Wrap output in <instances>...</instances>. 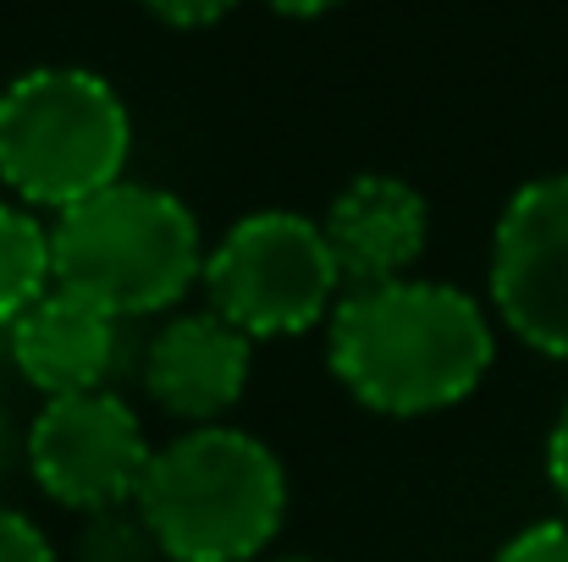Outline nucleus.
Returning a JSON list of instances; mask_svg holds the SVG:
<instances>
[{"label": "nucleus", "instance_id": "1", "mask_svg": "<svg viewBox=\"0 0 568 562\" xmlns=\"http://www.w3.org/2000/svg\"><path fill=\"white\" fill-rule=\"evenodd\" d=\"M326 359L354 402L419 419L464 402L497 359L486 309L447 282L343 293L326 320Z\"/></svg>", "mask_w": 568, "mask_h": 562}, {"label": "nucleus", "instance_id": "2", "mask_svg": "<svg viewBox=\"0 0 568 562\" xmlns=\"http://www.w3.org/2000/svg\"><path fill=\"white\" fill-rule=\"evenodd\" d=\"M133 502L166 562H254L287 519V469L260 436L199 425L155 447Z\"/></svg>", "mask_w": 568, "mask_h": 562}, {"label": "nucleus", "instance_id": "3", "mask_svg": "<svg viewBox=\"0 0 568 562\" xmlns=\"http://www.w3.org/2000/svg\"><path fill=\"white\" fill-rule=\"evenodd\" d=\"M204 237L193 210L150 183H122L50 221L55 287L83 293L116 320L166 315L204 282Z\"/></svg>", "mask_w": 568, "mask_h": 562}, {"label": "nucleus", "instance_id": "4", "mask_svg": "<svg viewBox=\"0 0 568 562\" xmlns=\"http://www.w3.org/2000/svg\"><path fill=\"white\" fill-rule=\"evenodd\" d=\"M128 100L89 67H33L0 89V183L28 210H72L128 177Z\"/></svg>", "mask_w": 568, "mask_h": 562}, {"label": "nucleus", "instance_id": "5", "mask_svg": "<svg viewBox=\"0 0 568 562\" xmlns=\"http://www.w3.org/2000/svg\"><path fill=\"white\" fill-rule=\"evenodd\" d=\"M204 293L243 337H298L332 320L343 276L321 221L298 210H254L204 254Z\"/></svg>", "mask_w": 568, "mask_h": 562}, {"label": "nucleus", "instance_id": "6", "mask_svg": "<svg viewBox=\"0 0 568 562\" xmlns=\"http://www.w3.org/2000/svg\"><path fill=\"white\" fill-rule=\"evenodd\" d=\"M155 447L116 391L44 397L28 425V469L39 491L72 513H111L139 497Z\"/></svg>", "mask_w": 568, "mask_h": 562}, {"label": "nucleus", "instance_id": "7", "mask_svg": "<svg viewBox=\"0 0 568 562\" xmlns=\"http://www.w3.org/2000/svg\"><path fill=\"white\" fill-rule=\"evenodd\" d=\"M491 304L547 359H568V172L525 183L491 237Z\"/></svg>", "mask_w": 568, "mask_h": 562}, {"label": "nucleus", "instance_id": "8", "mask_svg": "<svg viewBox=\"0 0 568 562\" xmlns=\"http://www.w3.org/2000/svg\"><path fill=\"white\" fill-rule=\"evenodd\" d=\"M321 232L337 259L343 293H365V287L408 282V270L419 265L425 237H430V210H425L419 187L371 172L332 198V210L321 215Z\"/></svg>", "mask_w": 568, "mask_h": 562}, {"label": "nucleus", "instance_id": "9", "mask_svg": "<svg viewBox=\"0 0 568 562\" xmlns=\"http://www.w3.org/2000/svg\"><path fill=\"white\" fill-rule=\"evenodd\" d=\"M248 375H254V337H243L215 309L166 320L144 348V391L189 430L215 425L248 391Z\"/></svg>", "mask_w": 568, "mask_h": 562}, {"label": "nucleus", "instance_id": "10", "mask_svg": "<svg viewBox=\"0 0 568 562\" xmlns=\"http://www.w3.org/2000/svg\"><path fill=\"white\" fill-rule=\"evenodd\" d=\"M116 331H122V320L111 309H100L67 287H50L39 304H28L6 326L11 365L44 397L105 391V375L116 365Z\"/></svg>", "mask_w": 568, "mask_h": 562}, {"label": "nucleus", "instance_id": "11", "mask_svg": "<svg viewBox=\"0 0 568 562\" xmlns=\"http://www.w3.org/2000/svg\"><path fill=\"white\" fill-rule=\"evenodd\" d=\"M55 287V259H50V226L17 204L0 198V326H11L28 304H39Z\"/></svg>", "mask_w": 568, "mask_h": 562}, {"label": "nucleus", "instance_id": "12", "mask_svg": "<svg viewBox=\"0 0 568 562\" xmlns=\"http://www.w3.org/2000/svg\"><path fill=\"white\" fill-rule=\"evenodd\" d=\"M491 562H568V519H541L519 530Z\"/></svg>", "mask_w": 568, "mask_h": 562}, {"label": "nucleus", "instance_id": "13", "mask_svg": "<svg viewBox=\"0 0 568 562\" xmlns=\"http://www.w3.org/2000/svg\"><path fill=\"white\" fill-rule=\"evenodd\" d=\"M0 562H55V546L33 519L0 508Z\"/></svg>", "mask_w": 568, "mask_h": 562}, {"label": "nucleus", "instance_id": "14", "mask_svg": "<svg viewBox=\"0 0 568 562\" xmlns=\"http://www.w3.org/2000/svg\"><path fill=\"white\" fill-rule=\"evenodd\" d=\"M139 6H150L161 22H172V28H210V22H221L237 0H139Z\"/></svg>", "mask_w": 568, "mask_h": 562}, {"label": "nucleus", "instance_id": "15", "mask_svg": "<svg viewBox=\"0 0 568 562\" xmlns=\"http://www.w3.org/2000/svg\"><path fill=\"white\" fill-rule=\"evenodd\" d=\"M547 474H552L558 502L568 508V408L558 413V425H552V436H547Z\"/></svg>", "mask_w": 568, "mask_h": 562}, {"label": "nucleus", "instance_id": "16", "mask_svg": "<svg viewBox=\"0 0 568 562\" xmlns=\"http://www.w3.org/2000/svg\"><path fill=\"white\" fill-rule=\"evenodd\" d=\"M271 11H282V17H326V11H337L343 0H265Z\"/></svg>", "mask_w": 568, "mask_h": 562}, {"label": "nucleus", "instance_id": "17", "mask_svg": "<svg viewBox=\"0 0 568 562\" xmlns=\"http://www.w3.org/2000/svg\"><path fill=\"white\" fill-rule=\"evenodd\" d=\"M293 562H304V558H293Z\"/></svg>", "mask_w": 568, "mask_h": 562}]
</instances>
